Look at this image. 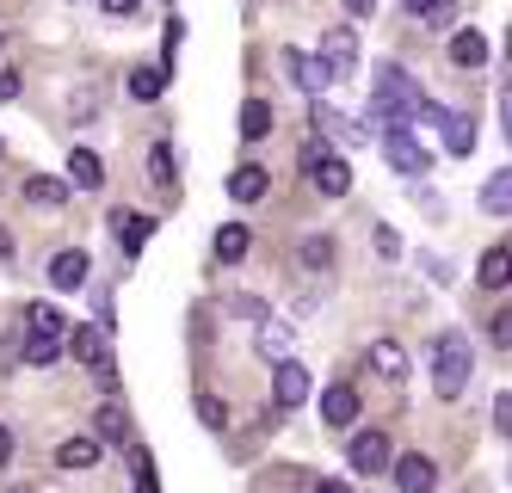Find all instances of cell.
Masks as SVG:
<instances>
[{
	"mask_svg": "<svg viewBox=\"0 0 512 493\" xmlns=\"http://www.w3.org/2000/svg\"><path fill=\"white\" fill-rule=\"evenodd\" d=\"M321 56H327V68H334V74H352L358 68V31L352 25H334V31L321 37Z\"/></svg>",
	"mask_w": 512,
	"mask_h": 493,
	"instance_id": "obj_11",
	"label": "cell"
},
{
	"mask_svg": "<svg viewBox=\"0 0 512 493\" xmlns=\"http://www.w3.org/2000/svg\"><path fill=\"white\" fill-rule=\"evenodd\" d=\"M494 339H500V346H512V315H500V321H494Z\"/></svg>",
	"mask_w": 512,
	"mask_h": 493,
	"instance_id": "obj_42",
	"label": "cell"
},
{
	"mask_svg": "<svg viewBox=\"0 0 512 493\" xmlns=\"http://www.w3.org/2000/svg\"><path fill=\"white\" fill-rule=\"evenodd\" d=\"M451 62H457V68H482V62H488V37L475 31V25H463V31L451 37Z\"/></svg>",
	"mask_w": 512,
	"mask_h": 493,
	"instance_id": "obj_20",
	"label": "cell"
},
{
	"mask_svg": "<svg viewBox=\"0 0 512 493\" xmlns=\"http://www.w3.org/2000/svg\"><path fill=\"white\" fill-rule=\"evenodd\" d=\"M99 457H105L99 438H68V444H56V463H62V469H93Z\"/></svg>",
	"mask_w": 512,
	"mask_h": 493,
	"instance_id": "obj_24",
	"label": "cell"
},
{
	"mask_svg": "<svg viewBox=\"0 0 512 493\" xmlns=\"http://www.w3.org/2000/svg\"><path fill=\"white\" fill-rule=\"evenodd\" d=\"M266 192H272V173H266V167H253V161H247V167L229 173V198H235V204H260Z\"/></svg>",
	"mask_w": 512,
	"mask_h": 493,
	"instance_id": "obj_15",
	"label": "cell"
},
{
	"mask_svg": "<svg viewBox=\"0 0 512 493\" xmlns=\"http://www.w3.org/2000/svg\"><path fill=\"white\" fill-rule=\"evenodd\" d=\"M130 457H136V493H161V481H155L149 457H142V450H130Z\"/></svg>",
	"mask_w": 512,
	"mask_h": 493,
	"instance_id": "obj_34",
	"label": "cell"
},
{
	"mask_svg": "<svg viewBox=\"0 0 512 493\" xmlns=\"http://www.w3.org/2000/svg\"><path fill=\"white\" fill-rule=\"evenodd\" d=\"M247 247H253V235L241 229V222H223V229H216V259H223V265H241Z\"/></svg>",
	"mask_w": 512,
	"mask_h": 493,
	"instance_id": "obj_25",
	"label": "cell"
},
{
	"mask_svg": "<svg viewBox=\"0 0 512 493\" xmlns=\"http://www.w3.org/2000/svg\"><path fill=\"white\" fill-rule=\"evenodd\" d=\"M463 383H469V339L451 327L432 339V389H438V401H457Z\"/></svg>",
	"mask_w": 512,
	"mask_h": 493,
	"instance_id": "obj_2",
	"label": "cell"
},
{
	"mask_svg": "<svg viewBox=\"0 0 512 493\" xmlns=\"http://www.w3.org/2000/svg\"><path fill=\"white\" fill-rule=\"evenodd\" d=\"M315 395V383H309V370L297 364V358H284V364H272V401L290 413V407H303Z\"/></svg>",
	"mask_w": 512,
	"mask_h": 493,
	"instance_id": "obj_5",
	"label": "cell"
},
{
	"mask_svg": "<svg viewBox=\"0 0 512 493\" xmlns=\"http://www.w3.org/2000/svg\"><path fill=\"white\" fill-rule=\"evenodd\" d=\"M482 204H488L494 216H512V167H506V173H494V179L482 185Z\"/></svg>",
	"mask_w": 512,
	"mask_h": 493,
	"instance_id": "obj_29",
	"label": "cell"
},
{
	"mask_svg": "<svg viewBox=\"0 0 512 493\" xmlns=\"http://www.w3.org/2000/svg\"><path fill=\"white\" fill-rule=\"evenodd\" d=\"M315 493H352L346 481H315Z\"/></svg>",
	"mask_w": 512,
	"mask_h": 493,
	"instance_id": "obj_43",
	"label": "cell"
},
{
	"mask_svg": "<svg viewBox=\"0 0 512 493\" xmlns=\"http://www.w3.org/2000/svg\"><path fill=\"white\" fill-rule=\"evenodd\" d=\"M198 420H204L210 432H223V426H229V413H223V401H216V395H198Z\"/></svg>",
	"mask_w": 512,
	"mask_h": 493,
	"instance_id": "obj_33",
	"label": "cell"
},
{
	"mask_svg": "<svg viewBox=\"0 0 512 493\" xmlns=\"http://www.w3.org/2000/svg\"><path fill=\"white\" fill-rule=\"evenodd\" d=\"M112 229H118L124 253H142V241L155 235V222H149V216H130V210H118V216H112Z\"/></svg>",
	"mask_w": 512,
	"mask_h": 493,
	"instance_id": "obj_26",
	"label": "cell"
},
{
	"mask_svg": "<svg viewBox=\"0 0 512 493\" xmlns=\"http://www.w3.org/2000/svg\"><path fill=\"white\" fill-rule=\"evenodd\" d=\"M13 493H31V487H13Z\"/></svg>",
	"mask_w": 512,
	"mask_h": 493,
	"instance_id": "obj_48",
	"label": "cell"
},
{
	"mask_svg": "<svg viewBox=\"0 0 512 493\" xmlns=\"http://www.w3.org/2000/svg\"><path fill=\"white\" fill-rule=\"evenodd\" d=\"M401 7H408L414 19H432V7H438V0H401Z\"/></svg>",
	"mask_w": 512,
	"mask_h": 493,
	"instance_id": "obj_41",
	"label": "cell"
},
{
	"mask_svg": "<svg viewBox=\"0 0 512 493\" xmlns=\"http://www.w3.org/2000/svg\"><path fill=\"white\" fill-rule=\"evenodd\" d=\"M68 333L75 327H68V315L56 309V302H31L25 309V339H56V346H68Z\"/></svg>",
	"mask_w": 512,
	"mask_h": 493,
	"instance_id": "obj_8",
	"label": "cell"
},
{
	"mask_svg": "<svg viewBox=\"0 0 512 493\" xmlns=\"http://www.w3.org/2000/svg\"><path fill=\"white\" fill-rule=\"evenodd\" d=\"M161 87H167V68H130V99L136 105H155Z\"/></svg>",
	"mask_w": 512,
	"mask_h": 493,
	"instance_id": "obj_27",
	"label": "cell"
},
{
	"mask_svg": "<svg viewBox=\"0 0 512 493\" xmlns=\"http://www.w3.org/2000/svg\"><path fill=\"white\" fill-rule=\"evenodd\" d=\"M93 426H99V438H105V444H118V450H136V444H130V413H124L118 401H99Z\"/></svg>",
	"mask_w": 512,
	"mask_h": 493,
	"instance_id": "obj_16",
	"label": "cell"
},
{
	"mask_svg": "<svg viewBox=\"0 0 512 493\" xmlns=\"http://www.w3.org/2000/svg\"><path fill=\"white\" fill-rule=\"evenodd\" d=\"M229 309L247 315V321H266V302H260V296H229Z\"/></svg>",
	"mask_w": 512,
	"mask_h": 493,
	"instance_id": "obj_35",
	"label": "cell"
},
{
	"mask_svg": "<svg viewBox=\"0 0 512 493\" xmlns=\"http://www.w3.org/2000/svg\"><path fill=\"white\" fill-rule=\"evenodd\" d=\"M99 7H105V13H118V19H124V13H136V7H142V0H99Z\"/></svg>",
	"mask_w": 512,
	"mask_h": 493,
	"instance_id": "obj_39",
	"label": "cell"
},
{
	"mask_svg": "<svg viewBox=\"0 0 512 493\" xmlns=\"http://www.w3.org/2000/svg\"><path fill=\"white\" fill-rule=\"evenodd\" d=\"M438 136H445V155H475V118L469 111H445Z\"/></svg>",
	"mask_w": 512,
	"mask_h": 493,
	"instance_id": "obj_18",
	"label": "cell"
},
{
	"mask_svg": "<svg viewBox=\"0 0 512 493\" xmlns=\"http://www.w3.org/2000/svg\"><path fill=\"white\" fill-rule=\"evenodd\" d=\"M506 56H512V31H506Z\"/></svg>",
	"mask_w": 512,
	"mask_h": 493,
	"instance_id": "obj_47",
	"label": "cell"
},
{
	"mask_svg": "<svg viewBox=\"0 0 512 493\" xmlns=\"http://www.w3.org/2000/svg\"><path fill=\"white\" fill-rule=\"evenodd\" d=\"M87 272H93V265H87V253H81V247H62V253L50 259V284H56V290H81V284H87Z\"/></svg>",
	"mask_w": 512,
	"mask_h": 493,
	"instance_id": "obj_14",
	"label": "cell"
},
{
	"mask_svg": "<svg viewBox=\"0 0 512 493\" xmlns=\"http://www.w3.org/2000/svg\"><path fill=\"white\" fill-rule=\"evenodd\" d=\"M494 426H500V438H512V389L494 395Z\"/></svg>",
	"mask_w": 512,
	"mask_h": 493,
	"instance_id": "obj_36",
	"label": "cell"
},
{
	"mask_svg": "<svg viewBox=\"0 0 512 493\" xmlns=\"http://www.w3.org/2000/svg\"><path fill=\"white\" fill-rule=\"evenodd\" d=\"M309 185H315L321 198H346V192H352V167H346L340 155H321V161L309 167Z\"/></svg>",
	"mask_w": 512,
	"mask_h": 493,
	"instance_id": "obj_10",
	"label": "cell"
},
{
	"mask_svg": "<svg viewBox=\"0 0 512 493\" xmlns=\"http://www.w3.org/2000/svg\"><path fill=\"white\" fill-rule=\"evenodd\" d=\"M475 284H482V290H506L512 284V247H488L482 265H475Z\"/></svg>",
	"mask_w": 512,
	"mask_h": 493,
	"instance_id": "obj_19",
	"label": "cell"
},
{
	"mask_svg": "<svg viewBox=\"0 0 512 493\" xmlns=\"http://www.w3.org/2000/svg\"><path fill=\"white\" fill-rule=\"evenodd\" d=\"M395 487H401V493H432V487H438V463L426 457V450L395 457Z\"/></svg>",
	"mask_w": 512,
	"mask_h": 493,
	"instance_id": "obj_7",
	"label": "cell"
},
{
	"mask_svg": "<svg viewBox=\"0 0 512 493\" xmlns=\"http://www.w3.org/2000/svg\"><path fill=\"white\" fill-rule=\"evenodd\" d=\"M0 99H19V74L13 68H0Z\"/></svg>",
	"mask_w": 512,
	"mask_h": 493,
	"instance_id": "obj_38",
	"label": "cell"
},
{
	"mask_svg": "<svg viewBox=\"0 0 512 493\" xmlns=\"http://www.w3.org/2000/svg\"><path fill=\"white\" fill-rule=\"evenodd\" d=\"M0 259H13V235L7 229H0Z\"/></svg>",
	"mask_w": 512,
	"mask_h": 493,
	"instance_id": "obj_46",
	"label": "cell"
},
{
	"mask_svg": "<svg viewBox=\"0 0 512 493\" xmlns=\"http://www.w3.org/2000/svg\"><path fill=\"white\" fill-rule=\"evenodd\" d=\"M420 105H426V93L414 87V74H408V68H395V62H383V68H377L371 118H377V124H414V118H420Z\"/></svg>",
	"mask_w": 512,
	"mask_h": 493,
	"instance_id": "obj_1",
	"label": "cell"
},
{
	"mask_svg": "<svg viewBox=\"0 0 512 493\" xmlns=\"http://www.w3.org/2000/svg\"><path fill=\"white\" fill-rule=\"evenodd\" d=\"M290 346H297L290 321H272V315H266V321H260V352H266L272 364H284V358H290Z\"/></svg>",
	"mask_w": 512,
	"mask_h": 493,
	"instance_id": "obj_23",
	"label": "cell"
},
{
	"mask_svg": "<svg viewBox=\"0 0 512 493\" xmlns=\"http://www.w3.org/2000/svg\"><path fill=\"white\" fill-rule=\"evenodd\" d=\"M68 352H75L81 364H93V370H112V346H105V327H75V333H68Z\"/></svg>",
	"mask_w": 512,
	"mask_h": 493,
	"instance_id": "obj_12",
	"label": "cell"
},
{
	"mask_svg": "<svg viewBox=\"0 0 512 493\" xmlns=\"http://www.w3.org/2000/svg\"><path fill=\"white\" fill-rule=\"evenodd\" d=\"M500 118H506V130H512V87L500 93Z\"/></svg>",
	"mask_w": 512,
	"mask_h": 493,
	"instance_id": "obj_44",
	"label": "cell"
},
{
	"mask_svg": "<svg viewBox=\"0 0 512 493\" xmlns=\"http://www.w3.org/2000/svg\"><path fill=\"white\" fill-rule=\"evenodd\" d=\"M266 130H272V105H266V99H247V105H241V136L260 142Z\"/></svg>",
	"mask_w": 512,
	"mask_h": 493,
	"instance_id": "obj_28",
	"label": "cell"
},
{
	"mask_svg": "<svg viewBox=\"0 0 512 493\" xmlns=\"http://www.w3.org/2000/svg\"><path fill=\"white\" fill-rule=\"evenodd\" d=\"M321 420L334 426V432H346V426L358 420V389H352V383H334V389L321 395Z\"/></svg>",
	"mask_w": 512,
	"mask_h": 493,
	"instance_id": "obj_13",
	"label": "cell"
},
{
	"mask_svg": "<svg viewBox=\"0 0 512 493\" xmlns=\"http://www.w3.org/2000/svg\"><path fill=\"white\" fill-rule=\"evenodd\" d=\"M149 179L155 185H173V142H155L149 148Z\"/></svg>",
	"mask_w": 512,
	"mask_h": 493,
	"instance_id": "obj_31",
	"label": "cell"
},
{
	"mask_svg": "<svg viewBox=\"0 0 512 493\" xmlns=\"http://www.w3.org/2000/svg\"><path fill=\"white\" fill-rule=\"evenodd\" d=\"M13 450H19V444H13V432H7V426H0V469H7V463H13Z\"/></svg>",
	"mask_w": 512,
	"mask_h": 493,
	"instance_id": "obj_40",
	"label": "cell"
},
{
	"mask_svg": "<svg viewBox=\"0 0 512 493\" xmlns=\"http://www.w3.org/2000/svg\"><path fill=\"white\" fill-rule=\"evenodd\" d=\"M377 253H383V259H395V253H401V241H395V229H389V222L377 229Z\"/></svg>",
	"mask_w": 512,
	"mask_h": 493,
	"instance_id": "obj_37",
	"label": "cell"
},
{
	"mask_svg": "<svg viewBox=\"0 0 512 493\" xmlns=\"http://www.w3.org/2000/svg\"><path fill=\"white\" fill-rule=\"evenodd\" d=\"M297 259L309 265V272H327V265H334V241H327V235H309V241L297 247Z\"/></svg>",
	"mask_w": 512,
	"mask_h": 493,
	"instance_id": "obj_30",
	"label": "cell"
},
{
	"mask_svg": "<svg viewBox=\"0 0 512 493\" xmlns=\"http://www.w3.org/2000/svg\"><path fill=\"white\" fill-rule=\"evenodd\" d=\"M383 161H389L395 173L420 179V173L432 167V148H420V136H414L408 124H383Z\"/></svg>",
	"mask_w": 512,
	"mask_h": 493,
	"instance_id": "obj_3",
	"label": "cell"
},
{
	"mask_svg": "<svg viewBox=\"0 0 512 493\" xmlns=\"http://www.w3.org/2000/svg\"><path fill=\"white\" fill-rule=\"evenodd\" d=\"M346 457L358 475H383V469H395V444H389V432H358L346 444Z\"/></svg>",
	"mask_w": 512,
	"mask_h": 493,
	"instance_id": "obj_4",
	"label": "cell"
},
{
	"mask_svg": "<svg viewBox=\"0 0 512 493\" xmlns=\"http://www.w3.org/2000/svg\"><path fill=\"white\" fill-rule=\"evenodd\" d=\"M62 352H68V346H56V339H25V352H19V358H25V364H38V370H44V364H56Z\"/></svg>",
	"mask_w": 512,
	"mask_h": 493,
	"instance_id": "obj_32",
	"label": "cell"
},
{
	"mask_svg": "<svg viewBox=\"0 0 512 493\" xmlns=\"http://www.w3.org/2000/svg\"><path fill=\"white\" fill-rule=\"evenodd\" d=\"M315 130H321L327 142H340V148H364V124H352L346 111H334L327 99H315Z\"/></svg>",
	"mask_w": 512,
	"mask_h": 493,
	"instance_id": "obj_9",
	"label": "cell"
},
{
	"mask_svg": "<svg viewBox=\"0 0 512 493\" xmlns=\"http://www.w3.org/2000/svg\"><path fill=\"white\" fill-rule=\"evenodd\" d=\"M346 7H352V19H364V13H371V7H377V0H346Z\"/></svg>",
	"mask_w": 512,
	"mask_h": 493,
	"instance_id": "obj_45",
	"label": "cell"
},
{
	"mask_svg": "<svg viewBox=\"0 0 512 493\" xmlns=\"http://www.w3.org/2000/svg\"><path fill=\"white\" fill-rule=\"evenodd\" d=\"M25 204H38V210H56V204H68V179L31 173V179H25Z\"/></svg>",
	"mask_w": 512,
	"mask_h": 493,
	"instance_id": "obj_21",
	"label": "cell"
},
{
	"mask_svg": "<svg viewBox=\"0 0 512 493\" xmlns=\"http://www.w3.org/2000/svg\"><path fill=\"white\" fill-rule=\"evenodd\" d=\"M68 179H75L81 192H99V185H105V161L93 155V148H75V155H68Z\"/></svg>",
	"mask_w": 512,
	"mask_h": 493,
	"instance_id": "obj_22",
	"label": "cell"
},
{
	"mask_svg": "<svg viewBox=\"0 0 512 493\" xmlns=\"http://www.w3.org/2000/svg\"><path fill=\"white\" fill-rule=\"evenodd\" d=\"M284 68H290V81H297L303 93H315V99L340 81V74L327 68V56H309V50H290V56H284Z\"/></svg>",
	"mask_w": 512,
	"mask_h": 493,
	"instance_id": "obj_6",
	"label": "cell"
},
{
	"mask_svg": "<svg viewBox=\"0 0 512 493\" xmlns=\"http://www.w3.org/2000/svg\"><path fill=\"white\" fill-rule=\"evenodd\" d=\"M371 370L383 376V383L401 389V383H408V352H401L395 339H377V346H371Z\"/></svg>",
	"mask_w": 512,
	"mask_h": 493,
	"instance_id": "obj_17",
	"label": "cell"
}]
</instances>
